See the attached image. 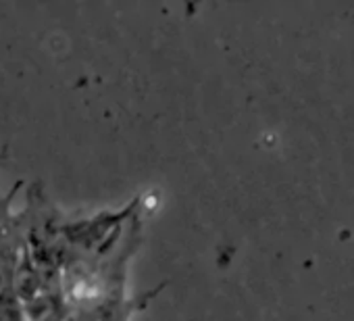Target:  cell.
Returning a JSON list of instances; mask_svg holds the SVG:
<instances>
[{
	"mask_svg": "<svg viewBox=\"0 0 354 321\" xmlns=\"http://www.w3.org/2000/svg\"><path fill=\"white\" fill-rule=\"evenodd\" d=\"M160 288L146 292L144 296H138V298H125L121 290L109 292V294L100 296L98 300H94L92 304H84L86 321H129L131 315L138 313L148 300H152Z\"/></svg>",
	"mask_w": 354,
	"mask_h": 321,
	"instance_id": "cell-1",
	"label": "cell"
}]
</instances>
